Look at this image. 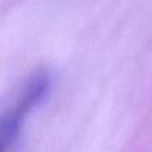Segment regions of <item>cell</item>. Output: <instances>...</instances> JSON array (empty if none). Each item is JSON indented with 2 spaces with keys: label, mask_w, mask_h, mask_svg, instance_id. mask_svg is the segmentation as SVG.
Wrapping results in <instances>:
<instances>
[{
  "label": "cell",
  "mask_w": 152,
  "mask_h": 152,
  "mask_svg": "<svg viewBox=\"0 0 152 152\" xmlns=\"http://www.w3.org/2000/svg\"><path fill=\"white\" fill-rule=\"evenodd\" d=\"M50 84L51 81L48 75L43 72L34 75L29 80L26 81L15 105L1 119L0 136H1L3 152L18 139L23 120L35 107H37L44 100L50 91Z\"/></svg>",
  "instance_id": "obj_1"
}]
</instances>
